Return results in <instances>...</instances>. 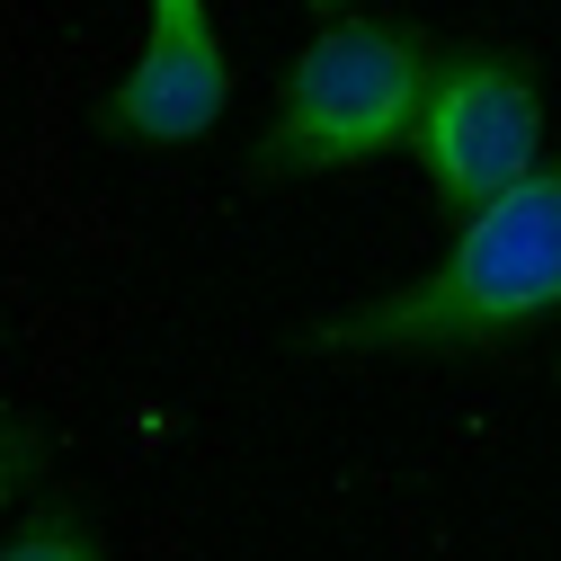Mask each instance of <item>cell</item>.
<instances>
[{"instance_id":"6da1fadb","label":"cell","mask_w":561,"mask_h":561,"mask_svg":"<svg viewBox=\"0 0 561 561\" xmlns=\"http://www.w3.org/2000/svg\"><path fill=\"white\" fill-rule=\"evenodd\" d=\"M552 312H561V152L535 161L472 224H455V241L419 276L321 312L304 339L321 357H481Z\"/></svg>"},{"instance_id":"7a4b0ae2","label":"cell","mask_w":561,"mask_h":561,"mask_svg":"<svg viewBox=\"0 0 561 561\" xmlns=\"http://www.w3.org/2000/svg\"><path fill=\"white\" fill-rule=\"evenodd\" d=\"M437 45L419 19H330L295 62L276 116L250 144V179H330V170H366L410 144L419 99H428Z\"/></svg>"},{"instance_id":"3957f363","label":"cell","mask_w":561,"mask_h":561,"mask_svg":"<svg viewBox=\"0 0 561 561\" xmlns=\"http://www.w3.org/2000/svg\"><path fill=\"white\" fill-rule=\"evenodd\" d=\"M535 144H543L535 62L500 36L446 45L428 72V99H419V125H410V161L428 179V196L455 224H472L481 205H500L535 170Z\"/></svg>"},{"instance_id":"277c9868","label":"cell","mask_w":561,"mask_h":561,"mask_svg":"<svg viewBox=\"0 0 561 561\" xmlns=\"http://www.w3.org/2000/svg\"><path fill=\"white\" fill-rule=\"evenodd\" d=\"M232 107V54L215 27V0H144V45L107 90L99 125L125 152H187Z\"/></svg>"},{"instance_id":"5b68a950","label":"cell","mask_w":561,"mask_h":561,"mask_svg":"<svg viewBox=\"0 0 561 561\" xmlns=\"http://www.w3.org/2000/svg\"><path fill=\"white\" fill-rule=\"evenodd\" d=\"M0 561H107V543H99V526L81 517V500H36L27 508V526L0 543Z\"/></svg>"},{"instance_id":"8992f818","label":"cell","mask_w":561,"mask_h":561,"mask_svg":"<svg viewBox=\"0 0 561 561\" xmlns=\"http://www.w3.org/2000/svg\"><path fill=\"white\" fill-rule=\"evenodd\" d=\"M36 472H45V437L27 428V419H0V508H10Z\"/></svg>"},{"instance_id":"52a82bcc","label":"cell","mask_w":561,"mask_h":561,"mask_svg":"<svg viewBox=\"0 0 561 561\" xmlns=\"http://www.w3.org/2000/svg\"><path fill=\"white\" fill-rule=\"evenodd\" d=\"M312 10H347V0H312Z\"/></svg>"}]
</instances>
